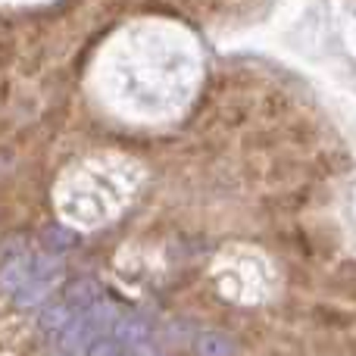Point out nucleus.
<instances>
[{"mask_svg": "<svg viewBox=\"0 0 356 356\" xmlns=\"http://www.w3.org/2000/svg\"><path fill=\"white\" fill-rule=\"evenodd\" d=\"M122 319V309L110 300H97L94 307H88L79 319H72L60 334H56V347H63L66 353L75 350H91L100 338L116 328V322Z\"/></svg>", "mask_w": 356, "mask_h": 356, "instance_id": "nucleus-1", "label": "nucleus"}, {"mask_svg": "<svg viewBox=\"0 0 356 356\" xmlns=\"http://www.w3.org/2000/svg\"><path fill=\"white\" fill-rule=\"evenodd\" d=\"M97 300H104V297H100V284L94 282V278H79V282H72L66 291H63L60 300L44 307L41 319H38V328L56 338L69 322L79 319V316L85 313L88 307H94Z\"/></svg>", "mask_w": 356, "mask_h": 356, "instance_id": "nucleus-2", "label": "nucleus"}, {"mask_svg": "<svg viewBox=\"0 0 356 356\" xmlns=\"http://www.w3.org/2000/svg\"><path fill=\"white\" fill-rule=\"evenodd\" d=\"M60 278H63V259L47 257V253H38L35 272H31L29 282L13 294V303H16V307H35V303H41L44 297H50V291L56 288Z\"/></svg>", "mask_w": 356, "mask_h": 356, "instance_id": "nucleus-3", "label": "nucleus"}, {"mask_svg": "<svg viewBox=\"0 0 356 356\" xmlns=\"http://www.w3.org/2000/svg\"><path fill=\"white\" fill-rule=\"evenodd\" d=\"M35 263H38V253H25V250L16 253L13 259H6L3 269H0V288L10 291V294H16V291L31 278Z\"/></svg>", "mask_w": 356, "mask_h": 356, "instance_id": "nucleus-4", "label": "nucleus"}, {"mask_svg": "<svg viewBox=\"0 0 356 356\" xmlns=\"http://www.w3.org/2000/svg\"><path fill=\"white\" fill-rule=\"evenodd\" d=\"M110 338L116 341L119 347H138L150 341V322L141 319V316H122L116 322V328L110 332Z\"/></svg>", "mask_w": 356, "mask_h": 356, "instance_id": "nucleus-5", "label": "nucleus"}, {"mask_svg": "<svg viewBox=\"0 0 356 356\" xmlns=\"http://www.w3.org/2000/svg\"><path fill=\"white\" fill-rule=\"evenodd\" d=\"M194 350H197V356H234L238 347L222 332H203V334H197Z\"/></svg>", "mask_w": 356, "mask_h": 356, "instance_id": "nucleus-6", "label": "nucleus"}]
</instances>
